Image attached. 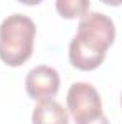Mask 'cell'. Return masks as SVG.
<instances>
[{"label":"cell","mask_w":122,"mask_h":124,"mask_svg":"<svg viewBox=\"0 0 122 124\" xmlns=\"http://www.w3.org/2000/svg\"><path fill=\"white\" fill-rule=\"evenodd\" d=\"M116 36L114 22L103 13L92 12L82 17L78 33L69 43V61L81 71L98 68Z\"/></svg>","instance_id":"cell-1"},{"label":"cell","mask_w":122,"mask_h":124,"mask_svg":"<svg viewBox=\"0 0 122 124\" xmlns=\"http://www.w3.org/2000/svg\"><path fill=\"white\" fill-rule=\"evenodd\" d=\"M36 25L30 17L14 13L0 25V59L9 66H20L33 54Z\"/></svg>","instance_id":"cell-2"},{"label":"cell","mask_w":122,"mask_h":124,"mask_svg":"<svg viewBox=\"0 0 122 124\" xmlns=\"http://www.w3.org/2000/svg\"><path fill=\"white\" fill-rule=\"evenodd\" d=\"M66 102L70 116L76 123L102 114V101L96 88L88 82H75L70 85Z\"/></svg>","instance_id":"cell-3"},{"label":"cell","mask_w":122,"mask_h":124,"mask_svg":"<svg viewBox=\"0 0 122 124\" xmlns=\"http://www.w3.org/2000/svg\"><path fill=\"white\" fill-rule=\"evenodd\" d=\"M25 87L27 95L36 101L50 100L59 91L61 77L52 66L37 65L26 75Z\"/></svg>","instance_id":"cell-4"},{"label":"cell","mask_w":122,"mask_h":124,"mask_svg":"<svg viewBox=\"0 0 122 124\" xmlns=\"http://www.w3.org/2000/svg\"><path fill=\"white\" fill-rule=\"evenodd\" d=\"M33 124H69L66 110L55 100L37 101L32 113Z\"/></svg>","instance_id":"cell-5"},{"label":"cell","mask_w":122,"mask_h":124,"mask_svg":"<svg viewBox=\"0 0 122 124\" xmlns=\"http://www.w3.org/2000/svg\"><path fill=\"white\" fill-rule=\"evenodd\" d=\"M56 12L63 19H82L88 15L91 0H56Z\"/></svg>","instance_id":"cell-6"},{"label":"cell","mask_w":122,"mask_h":124,"mask_svg":"<svg viewBox=\"0 0 122 124\" xmlns=\"http://www.w3.org/2000/svg\"><path fill=\"white\" fill-rule=\"evenodd\" d=\"M78 124H111L109 120L103 116V114H99L96 117H91V118H86V120H82Z\"/></svg>","instance_id":"cell-7"},{"label":"cell","mask_w":122,"mask_h":124,"mask_svg":"<svg viewBox=\"0 0 122 124\" xmlns=\"http://www.w3.org/2000/svg\"><path fill=\"white\" fill-rule=\"evenodd\" d=\"M19 1L23 3V4H27V6H36L40 1H43V0H19Z\"/></svg>","instance_id":"cell-8"},{"label":"cell","mask_w":122,"mask_h":124,"mask_svg":"<svg viewBox=\"0 0 122 124\" xmlns=\"http://www.w3.org/2000/svg\"><path fill=\"white\" fill-rule=\"evenodd\" d=\"M101 1L105 4H109V6H119L122 0H101Z\"/></svg>","instance_id":"cell-9"}]
</instances>
